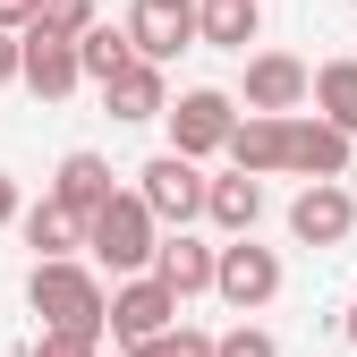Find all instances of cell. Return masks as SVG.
<instances>
[{
    "mask_svg": "<svg viewBox=\"0 0 357 357\" xmlns=\"http://www.w3.org/2000/svg\"><path fill=\"white\" fill-rule=\"evenodd\" d=\"M26 298H34L43 332H68V340H102L111 332V289L85 273V264H34Z\"/></svg>",
    "mask_w": 357,
    "mask_h": 357,
    "instance_id": "6da1fadb",
    "label": "cell"
},
{
    "mask_svg": "<svg viewBox=\"0 0 357 357\" xmlns=\"http://www.w3.org/2000/svg\"><path fill=\"white\" fill-rule=\"evenodd\" d=\"M162 221H153V204L137 196V188H119L94 221H85V247H94V264H111L119 281H145L153 273V255H162Z\"/></svg>",
    "mask_w": 357,
    "mask_h": 357,
    "instance_id": "7a4b0ae2",
    "label": "cell"
},
{
    "mask_svg": "<svg viewBox=\"0 0 357 357\" xmlns=\"http://www.w3.org/2000/svg\"><path fill=\"white\" fill-rule=\"evenodd\" d=\"M230 137H238V102L221 94V85H188V94L170 102V153L178 162H213V153H230Z\"/></svg>",
    "mask_w": 357,
    "mask_h": 357,
    "instance_id": "3957f363",
    "label": "cell"
},
{
    "mask_svg": "<svg viewBox=\"0 0 357 357\" xmlns=\"http://www.w3.org/2000/svg\"><path fill=\"white\" fill-rule=\"evenodd\" d=\"M145 204H153V221H162V230H196V221H204V204H213V178L196 170V162H178V153H153L145 170Z\"/></svg>",
    "mask_w": 357,
    "mask_h": 357,
    "instance_id": "277c9868",
    "label": "cell"
},
{
    "mask_svg": "<svg viewBox=\"0 0 357 357\" xmlns=\"http://www.w3.org/2000/svg\"><path fill=\"white\" fill-rule=\"evenodd\" d=\"M213 298H221V306H238V324L264 315V306L281 298V255H273V247H255V238H230V247H221V273H213Z\"/></svg>",
    "mask_w": 357,
    "mask_h": 357,
    "instance_id": "5b68a950",
    "label": "cell"
},
{
    "mask_svg": "<svg viewBox=\"0 0 357 357\" xmlns=\"http://www.w3.org/2000/svg\"><path fill=\"white\" fill-rule=\"evenodd\" d=\"M306 94H315V68H306L298 52H255V60H247V94H238V102H247L255 119H298Z\"/></svg>",
    "mask_w": 357,
    "mask_h": 357,
    "instance_id": "8992f818",
    "label": "cell"
},
{
    "mask_svg": "<svg viewBox=\"0 0 357 357\" xmlns=\"http://www.w3.org/2000/svg\"><path fill=\"white\" fill-rule=\"evenodd\" d=\"M162 332H178V298L145 273V281H119L111 289V340L119 349H137V340H162Z\"/></svg>",
    "mask_w": 357,
    "mask_h": 357,
    "instance_id": "52a82bcc",
    "label": "cell"
},
{
    "mask_svg": "<svg viewBox=\"0 0 357 357\" xmlns=\"http://www.w3.org/2000/svg\"><path fill=\"white\" fill-rule=\"evenodd\" d=\"M357 230V196L340 188V178H332V188H298V204H289V238L298 247H340Z\"/></svg>",
    "mask_w": 357,
    "mask_h": 357,
    "instance_id": "ba28073f",
    "label": "cell"
},
{
    "mask_svg": "<svg viewBox=\"0 0 357 357\" xmlns=\"http://www.w3.org/2000/svg\"><path fill=\"white\" fill-rule=\"evenodd\" d=\"M289 170L306 178V188H332V178H349V137L332 119H289Z\"/></svg>",
    "mask_w": 357,
    "mask_h": 357,
    "instance_id": "9c48e42d",
    "label": "cell"
},
{
    "mask_svg": "<svg viewBox=\"0 0 357 357\" xmlns=\"http://www.w3.org/2000/svg\"><path fill=\"white\" fill-rule=\"evenodd\" d=\"M213 273H221V247H204L196 230H170V238H162V255H153V281H162L178 306L204 298V289H213Z\"/></svg>",
    "mask_w": 357,
    "mask_h": 357,
    "instance_id": "30bf717a",
    "label": "cell"
},
{
    "mask_svg": "<svg viewBox=\"0 0 357 357\" xmlns=\"http://www.w3.org/2000/svg\"><path fill=\"white\" fill-rule=\"evenodd\" d=\"M26 85H34L43 102H68L77 85H85L77 43H68V34H43V26H26Z\"/></svg>",
    "mask_w": 357,
    "mask_h": 357,
    "instance_id": "8fae6325",
    "label": "cell"
},
{
    "mask_svg": "<svg viewBox=\"0 0 357 357\" xmlns=\"http://www.w3.org/2000/svg\"><path fill=\"white\" fill-rule=\"evenodd\" d=\"M128 34H137V60H153V68H170L178 52H196V9H153V0H137V17H128Z\"/></svg>",
    "mask_w": 357,
    "mask_h": 357,
    "instance_id": "7c38bea8",
    "label": "cell"
},
{
    "mask_svg": "<svg viewBox=\"0 0 357 357\" xmlns=\"http://www.w3.org/2000/svg\"><path fill=\"white\" fill-rule=\"evenodd\" d=\"M102 102H111V119H128V128H137V119H170V77H162L153 60H137L128 77L102 85Z\"/></svg>",
    "mask_w": 357,
    "mask_h": 357,
    "instance_id": "4fadbf2b",
    "label": "cell"
},
{
    "mask_svg": "<svg viewBox=\"0 0 357 357\" xmlns=\"http://www.w3.org/2000/svg\"><path fill=\"white\" fill-rule=\"evenodd\" d=\"M26 247H34V264H77L85 221H77L60 196H43V204H26Z\"/></svg>",
    "mask_w": 357,
    "mask_h": 357,
    "instance_id": "5bb4252c",
    "label": "cell"
},
{
    "mask_svg": "<svg viewBox=\"0 0 357 357\" xmlns=\"http://www.w3.org/2000/svg\"><path fill=\"white\" fill-rule=\"evenodd\" d=\"M230 170H247V178H273V170H289V119H238V137H230Z\"/></svg>",
    "mask_w": 357,
    "mask_h": 357,
    "instance_id": "9a60e30c",
    "label": "cell"
},
{
    "mask_svg": "<svg viewBox=\"0 0 357 357\" xmlns=\"http://www.w3.org/2000/svg\"><path fill=\"white\" fill-rule=\"evenodd\" d=\"M204 221H213L221 238H255V221H264V178H247V170L213 178V204H204Z\"/></svg>",
    "mask_w": 357,
    "mask_h": 357,
    "instance_id": "2e32d148",
    "label": "cell"
},
{
    "mask_svg": "<svg viewBox=\"0 0 357 357\" xmlns=\"http://www.w3.org/2000/svg\"><path fill=\"white\" fill-rule=\"evenodd\" d=\"M52 196H60L77 221H94V213L119 196V188H111V162H102V153H68V162H60V178H52Z\"/></svg>",
    "mask_w": 357,
    "mask_h": 357,
    "instance_id": "e0dca14e",
    "label": "cell"
},
{
    "mask_svg": "<svg viewBox=\"0 0 357 357\" xmlns=\"http://www.w3.org/2000/svg\"><path fill=\"white\" fill-rule=\"evenodd\" d=\"M255 26H264V0H204L196 9V34L213 43V52H247Z\"/></svg>",
    "mask_w": 357,
    "mask_h": 357,
    "instance_id": "ac0fdd59",
    "label": "cell"
},
{
    "mask_svg": "<svg viewBox=\"0 0 357 357\" xmlns=\"http://www.w3.org/2000/svg\"><path fill=\"white\" fill-rule=\"evenodd\" d=\"M315 119H332L340 137H357V60H324L315 68Z\"/></svg>",
    "mask_w": 357,
    "mask_h": 357,
    "instance_id": "d6986e66",
    "label": "cell"
},
{
    "mask_svg": "<svg viewBox=\"0 0 357 357\" xmlns=\"http://www.w3.org/2000/svg\"><path fill=\"white\" fill-rule=\"evenodd\" d=\"M77 60H85V77H94V85H111V77L137 68V34H128V26H94V34L77 43Z\"/></svg>",
    "mask_w": 357,
    "mask_h": 357,
    "instance_id": "ffe728a7",
    "label": "cell"
},
{
    "mask_svg": "<svg viewBox=\"0 0 357 357\" xmlns=\"http://www.w3.org/2000/svg\"><path fill=\"white\" fill-rule=\"evenodd\" d=\"M34 26H43V34H68V43H85L102 17H94V0H43V17H34Z\"/></svg>",
    "mask_w": 357,
    "mask_h": 357,
    "instance_id": "44dd1931",
    "label": "cell"
},
{
    "mask_svg": "<svg viewBox=\"0 0 357 357\" xmlns=\"http://www.w3.org/2000/svg\"><path fill=\"white\" fill-rule=\"evenodd\" d=\"M213 357H281V340L264 324H230V332H213Z\"/></svg>",
    "mask_w": 357,
    "mask_h": 357,
    "instance_id": "7402d4cb",
    "label": "cell"
},
{
    "mask_svg": "<svg viewBox=\"0 0 357 357\" xmlns=\"http://www.w3.org/2000/svg\"><path fill=\"white\" fill-rule=\"evenodd\" d=\"M128 357H213V332H196V324H178V332H162V340H137Z\"/></svg>",
    "mask_w": 357,
    "mask_h": 357,
    "instance_id": "603a6c76",
    "label": "cell"
},
{
    "mask_svg": "<svg viewBox=\"0 0 357 357\" xmlns=\"http://www.w3.org/2000/svg\"><path fill=\"white\" fill-rule=\"evenodd\" d=\"M26 357H102V340H68V332H43Z\"/></svg>",
    "mask_w": 357,
    "mask_h": 357,
    "instance_id": "cb8c5ba5",
    "label": "cell"
},
{
    "mask_svg": "<svg viewBox=\"0 0 357 357\" xmlns=\"http://www.w3.org/2000/svg\"><path fill=\"white\" fill-rule=\"evenodd\" d=\"M0 85H26V34H0Z\"/></svg>",
    "mask_w": 357,
    "mask_h": 357,
    "instance_id": "d4e9b609",
    "label": "cell"
},
{
    "mask_svg": "<svg viewBox=\"0 0 357 357\" xmlns=\"http://www.w3.org/2000/svg\"><path fill=\"white\" fill-rule=\"evenodd\" d=\"M43 17V0H0V34H26Z\"/></svg>",
    "mask_w": 357,
    "mask_h": 357,
    "instance_id": "484cf974",
    "label": "cell"
},
{
    "mask_svg": "<svg viewBox=\"0 0 357 357\" xmlns=\"http://www.w3.org/2000/svg\"><path fill=\"white\" fill-rule=\"evenodd\" d=\"M9 221H26V204H17V178L0 170V230H9Z\"/></svg>",
    "mask_w": 357,
    "mask_h": 357,
    "instance_id": "4316f807",
    "label": "cell"
},
{
    "mask_svg": "<svg viewBox=\"0 0 357 357\" xmlns=\"http://www.w3.org/2000/svg\"><path fill=\"white\" fill-rule=\"evenodd\" d=\"M340 332H349V349H357V298H349V324H340Z\"/></svg>",
    "mask_w": 357,
    "mask_h": 357,
    "instance_id": "83f0119b",
    "label": "cell"
},
{
    "mask_svg": "<svg viewBox=\"0 0 357 357\" xmlns=\"http://www.w3.org/2000/svg\"><path fill=\"white\" fill-rule=\"evenodd\" d=\"M153 9H204V0H153Z\"/></svg>",
    "mask_w": 357,
    "mask_h": 357,
    "instance_id": "f1b7e54d",
    "label": "cell"
},
{
    "mask_svg": "<svg viewBox=\"0 0 357 357\" xmlns=\"http://www.w3.org/2000/svg\"><path fill=\"white\" fill-rule=\"evenodd\" d=\"M349 9H357V0H349Z\"/></svg>",
    "mask_w": 357,
    "mask_h": 357,
    "instance_id": "f546056e",
    "label": "cell"
}]
</instances>
